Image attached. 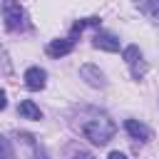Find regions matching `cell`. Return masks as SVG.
<instances>
[{
  "instance_id": "52a82bcc",
  "label": "cell",
  "mask_w": 159,
  "mask_h": 159,
  "mask_svg": "<svg viewBox=\"0 0 159 159\" xmlns=\"http://www.w3.org/2000/svg\"><path fill=\"white\" fill-rule=\"evenodd\" d=\"M124 129H127V134L132 139H139V142H149L152 139V129L147 124H142L139 119H127L124 122Z\"/></svg>"
},
{
  "instance_id": "7a4b0ae2",
  "label": "cell",
  "mask_w": 159,
  "mask_h": 159,
  "mask_svg": "<svg viewBox=\"0 0 159 159\" xmlns=\"http://www.w3.org/2000/svg\"><path fill=\"white\" fill-rule=\"evenodd\" d=\"M0 10H2L5 27L10 32H17V30L27 27V15H25V7L20 5V0H0Z\"/></svg>"
},
{
  "instance_id": "7c38bea8",
  "label": "cell",
  "mask_w": 159,
  "mask_h": 159,
  "mask_svg": "<svg viewBox=\"0 0 159 159\" xmlns=\"http://www.w3.org/2000/svg\"><path fill=\"white\" fill-rule=\"evenodd\" d=\"M12 157H15V152H12V144H10V139L0 134V159H12Z\"/></svg>"
},
{
  "instance_id": "8992f818",
  "label": "cell",
  "mask_w": 159,
  "mask_h": 159,
  "mask_svg": "<svg viewBox=\"0 0 159 159\" xmlns=\"http://www.w3.org/2000/svg\"><path fill=\"white\" fill-rule=\"evenodd\" d=\"M72 47H75V40L72 37H62V40H50L47 47H45V52L50 57H65V55L72 52Z\"/></svg>"
},
{
  "instance_id": "5b68a950",
  "label": "cell",
  "mask_w": 159,
  "mask_h": 159,
  "mask_svg": "<svg viewBox=\"0 0 159 159\" xmlns=\"http://www.w3.org/2000/svg\"><path fill=\"white\" fill-rule=\"evenodd\" d=\"M45 84H47V72H45L42 67H27V70H25V87H27V89L37 92V89H42Z\"/></svg>"
},
{
  "instance_id": "2e32d148",
  "label": "cell",
  "mask_w": 159,
  "mask_h": 159,
  "mask_svg": "<svg viewBox=\"0 0 159 159\" xmlns=\"http://www.w3.org/2000/svg\"><path fill=\"white\" fill-rule=\"evenodd\" d=\"M5 107H7V97H5V92L0 89V112H2Z\"/></svg>"
},
{
  "instance_id": "4fadbf2b",
  "label": "cell",
  "mask_w": 159,
  "mask_h": 159,
  "mask_svg": "<svg viewBox=\"0 0 159 159\" xmlns=\"http://www.w3.org/2000/svg\"><path fill=\"white\" fill-rule=\"evenodd\" d=\"M87 25H94V27H97V25H99V17H84V20H80V22H75L72 30H75V32H82Z\"/></svg>"
},
{
  "instance_id": "9c48e42d",
  "label": "cell",
  "mask_w": 159,
  "mask_h": 159,
  "mask_svg": "<svg viewBox=\"0 0 159 159\" xmlns=\"http://www.w3.org/2000/svg\"><path fill=\"white\" fill-rule=\"evenodd\" d=\"M17 114H20L22 119H42V112H40V107H37L32 99H22V102L17 104Z\"/></svg>"
},
{
  "instance_id": "9a60e30c",
  "label": "cell",
  "mask_w": 159,
  "mask_h": 159,
  "mask_svg": "<svg viewBox=\"0 0 159 159\" xmlns=\"http://www.w3.org/2000/svg\"><path fill=\"white\" fill-rule=\"evenodd\" d=\"M107 159H127V154H124V152H112Z\"/></svg>"
},
{
  "instance_id": "5bb4252c",
  "label": "cell",
  "mask_w": 159,
  "mask_h": 159,
  "mask_svg": "<svg viewBox=\"0 0 159 159\" xmlns=\"http://www.w3.org/2000/svg\"><path fill=\"white\" fill-rule=\"evenodd\" d=\"M32 147H35V159H47V152H45V147H40L37 142H32Z\"/></svg>"
},
{
  "instance_id": "8fae6325",
  "label": "cell",
  "mask_w": 159,
  "mask_h": 159,
  "mask_svg": "<svg viewBox=\"0 0 159 159\" xmlns=\"http://www.w3.org/2000/svg\"><path fill=\"white\" fill-rule=\"evenodd\" d=\"M67 159H97L92 152H87V149H82V147H70L67 149Z\"/></svg>"
},
{
  "instance_id": "6da1fadb",
  "label": "cell",
  "mask_w": 159,
  "mask_h": 159,
  "mask_svg": "<svg viewBox=\"0 0 159 159\" xmlns=\"http://www.w3.org/2000/svg\"><path fill=\"white\" fill-rule=\"evenodd\" d=\"M77 129L84 139H89L92 144L97 147H104L114 134H117V124L114 119L104 112V109H97V107H82L77 112Z\"/></svg>"
},
{
  "instance_id": "3957f363",
  "label": "cell",
  "mask_w": 159,
  "mask_h": 159,
  "mask_svg": "<svg viewBox=\"0 0 159 159\" xmlns=\"http://www.w3.org/2000/svg\"><path fill=\"white\" fill-rule=\"evenodd\" d=\"M122 57H124V62L129 65L132 77H134V80H142V77H144V72H147V65H144V60H142L139 47H137V45L124 47V50H122Z\"/></svg>"
},
{
  "instance_id": "30bf717a",
  "label": "cell",
  "mask_w": 159,
  "mask_h": 159,
  "mask_svg": "<svg viewBox=\"0 0 159 159\" xmlns=\"http://www.w3.org/2000/svg\"><path fill=\"white\" fill-rule=\"evenodd\" d=\"M137 7L142 15H147L149 20L159 22V0H137Z\"/></svg>"
},
{
  "instance_id": "ba28073f",
  "label": "cell",
  "mask_w": 159,
  "mask_h": 159,
  "mask_svg": "<svg viewBox=\"0 0 159 159\" xmlns=\"http://www.w3.org/2000/svg\"><path fill=\"white\" fill-rule=\"evenodd\" d=\"M92 45H94L97 50H104V52H117V50H119V40H117L112 32H102V30L92 37Z\"/></svg>"
},
{
  "instance_id": "277c9868",
  "label": "cell",
  "mask_w": 159,
  "mask_h": 159,
  "mask_svg": "<svg viewBox=\"0 0 159 159\" xmlns=\"http://www.w3.org/2000/svg\"><path fill=\"white\" fill-rule=\"evenodd\" d=\"M80 77H82L89 87H94V89H102V87L107 84L104 72H102L97 65H82V67H80Z\"/></svg>"
}]
</instances>
